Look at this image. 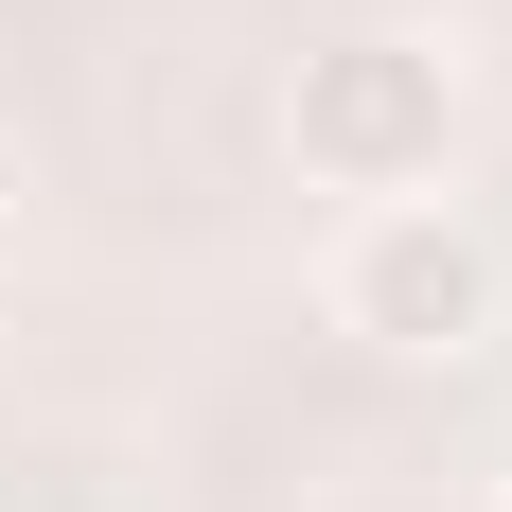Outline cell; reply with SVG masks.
Returning <instances> with one entry per match:
<instances>
[{
  "label": "cell",
  "mask_w": 512,
  "mask_h": 512,
  "mask_svg": "<svg viewBox=\"0 0 512 512\" xmlns=\"http://www.w3.org/2000/svg\"><path fill=\"white\" fill-rule=\"evenodd\" d=\"M318 318H336L354 354H389V371H460V354H495L512 265H495V230H477L442 177H424V195H354L336 248H318Z\"/></svg>",
  "instance_id": "6da1fadb"
},
{
  "label": "cell",
  "mask_w": 512,
  "mask_h": 512,
  "mask_svg": "<svg viewBox=\"0 0 512 512\" xmlns=\"http://www.w3.org/2000/svg\"><path fill=\"white\" fill-rule=\"evenodd\" d=\"M442 142H460V71L424 36H318L283 71V159L318 195H424Z\"/></svg>",
  "instance_id": "7a4b0ae2"
},
{
  "label": "cell",
  "mask_w": 512,
  "mask_h": 512,
  "mask_svg": "<svg viewBox=\"0 0 512 512\" xmlns=\"http://www.w3.org/2000/svg\"><path fill=\"white\" fill-rule=\"evenodd\" d=\"M495 512H512V495H495Z\"/></svg>",
  "instance_id": "3957f363"
}]
</instances>
